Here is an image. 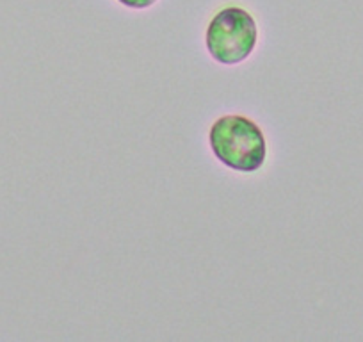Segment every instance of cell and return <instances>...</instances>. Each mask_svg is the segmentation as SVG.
<instances>
[{"label":"cell","instance_id":"cell-1","mask_svg":"<svg viewBox=\"0 0 363 342\" xmlns=\"http://www.w3.org/2000/svg\"><path fill=\"white\" fill-rule=\"evenodd\" d=\"M208 143L216 159L240 173H253L267 159V141L253 120L240 114H225L214 121Z\"/></svg>","mask_w":363,"mask_h":342},{"label":"cell","instance_id":"cell-2","mask_svg":"<svg viewBox=\"0 0 363 342\" xmlns=\"http://www.w3.org/2000/svg\"><path fill=\"white\" fill-rule=\"evenodd\" d=\"M257 41L258 29L253 15L235 6L216 13L205 34L211 57L226 66L246 61L253 54Z\"/></svg>","mask_w":363,"mask_h":342},{"label":"cell","instance_id":"cell-3","mask_svg":"<svg viewBox=\"0 0 363 342\" xmlns=\"http://www.w3.org/2000/svg\"><path fill=\"white\" fill-rule=\"evenodd\" d=\"M118 2H120V4H123L125 8L146 9V8H152L157 0H118Z\"/></svg>","mask_w":363,"mask_h":342}]
</instances>
